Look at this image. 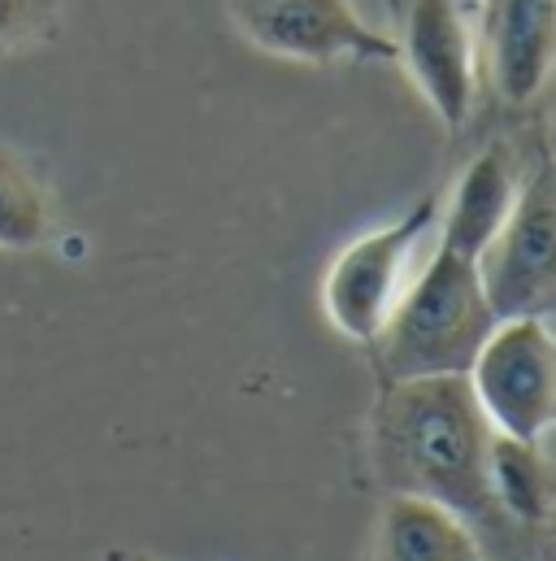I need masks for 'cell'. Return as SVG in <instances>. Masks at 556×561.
<instances>
[{"mask_svg":"<svg viewBox=\"0 0 556 561\" xmlns=\"http://www.w3.org/2000/svg\"><path fill=\"white\" fill-rule=\"evenodd\" d=\"M491 422L483 419L465 375L383 379L374 405V461L392 492L426 496L461 514L474 531L500 527L491 496Z\"/></svg>","mask_w":556,"mask_h":561,"instance_id":"1","label":"cell"},{"mask_svg":"<svg viewBox=\"0 0 556 561\" xmlns=\"http://www.w3.org/2000/svg\"><path fill=\"white\" fill-rule=\"evenodd\" d=\"M401 61L443 127H461L478 96V35L461 0H414Z\"/></svg>","mask_w":556,"mask_h":561,"instance_id":"7","label":"cell"},{"mask_svg":"<svg viewBox=\"0 0 556 561\" xmlns=\"http://www.w3.org/2000/svg\"><path fill=\"white\" fill-rule=\"evenodd\" d=\"M439 209L443 205L430 192L417 205H409L401 218H392L387 227H374L348 249H339V257L331 262L322 279V309L339 335L357 344L379 340L392 309L414 283L426 240L439 231Z\"/></svg>","mask_w":556,"mask_h":561,"instance_id":"3","label":"cell"},{"mask_svg":"<svg viewBox=\"0 0 556 561\" xmlns=\"http://www.w3.org/2000/svg\"><path fill=\"white\" fill-rule=\"evenodd\" d=\"M478 66L509 105L535 101L556 70V0H483Z\"/></svg>","mask_w":556,"mask_h":561,"instance_id":"8","label":"cell"},{"mask_svg":"<svg viewBox=\"0 0 556 561\" xmlns=\"http://www.w3.org/2000/svg\"><path fill=\"white\" fill-rule=\"evenodd\" d=\"M53 192L31 157L0 144V249L26 253L53 236Z\"/></svg>","mask_w":556,"mask_h":561,"instance_id":"12","label":"cell"},{"mask_svg":"<svg viewBox=\"0 0 556 561\" xmlns=\"http://www.w3.org/2000/svg\"><path fill=\"white\" fill-rule=\"evenodd\" d=\"M478 257H465L435 240L430 257L417 266L409 291L379 331V370L383 379L421 375H465L483 340L496 327Z\"/></svg>","mask_w":556,"mask_h":561,"instance_id":"2","label":"cell"},{"mask_svg":"<svg viewBox=\"0 0 556 561\" xmlns=\"http://www.w3.org/2000/svg\"><path fill=\"white\" fill-rule=\"evenodd\" d=\"M387 4H401V0H387Z\"/></svg>","mask_w":556,"mask_h":561,"instance_id":"15","label":"cell"},{"mask_svg":"<svg viewBox=\"0 0 556 561\" xmlns=\"http://www.w3.org/2000/svg\"><path fill=\"white\" fill-rule=\"evenodd\" d=\"M465 379L496 435L544 439L556 431V331L544 318H500Z\"/></svg>","mask_w":556,"mask_h":561,"instance_id":"4","label":"cell"},{"mask_svg":"<svg viewBox=\"0 0 556 561\" xmlns=\"http://www.w3.org/2000/svg\"><path fill=\"white\" fill-rule=\"evenodd\" d=\"M374 561H487L478 531L426 501V496H409V492H392L383 514H379V531H374Z\"/></svg>","mask_w":556,"mask_h":561,"instance_id":"10","label":"cell"},{"mask_svg":"<svg viewBox=\"0 0 556 561\" xmlns=\"http://www.w3.org/2000/svg\"><path fill=\"white\" fill-rule=\"evenodd\" d=\"M496 561H505V558H496Z\"/></svg>","mask_w":556,"mask_h":561,"instance_id":"16","label":"cell"},{"mask_svg":"<svg viewBox=\"0 0 556 561\" xmlns=\"http://www.w3.org/2000/svg\"><path fill=\"white\" fill-rule=\"evenodd\" d=\"M491 496L505 518L518 527H544L556 518V470L544 453V439H491Z\"/></svg>","mask_w":556,"mask_h":561,"instance_id":"11","label":"cell"},{"mask_svg":"<svg viewBox=\"0 0 556 561\" xmlns=\"http://www.w3.org/2000/svg\"><path fill=\"white\" fill-rule=\"evenodd\" d=\"M496 318L553 313L556 309V161H544L522 187L478 257Z\"/></svg>","mask_w":556,"mask_h":561,"instance_id":"5","label":"cell"},{"mask_svg":"<svg viewBox=\"0 0 556 561\" xmlns=\"http://www.w3.org/2000/svg\"><path fill=\"white\" fill-rule=\"evenodd\" d=\"M105 561H161V558H152V553H136V549H109Z\"/></svg>","mask_w":556,"mask_h":561,"instance_id":"14","label":"cell"},{"mask_svg":"<svg viewBox=\"0 0 556 561\" xmlns=\"http://www.w3.org/2000/svg\"><path fill=\"white\" fill-rule=\"evenodd\" d=\"M513 201H518V174H513L509 152L505 148H483L461 170L448 209H439L435 240L465 253V257H483V249L505 227Z\"/></svg>","mask_w":556,"mask_h":561,"instance_id":"9","label":"cell"},{"mask_svg":"<svg viewBox=\"0 0 556 561\" xmlns=\"http://www.w3.org/2000/svg\"><path fill=\"white\" fill-rule=\"evenodd\" d=\"M235 31L282 61H401V39L370 26L352 0H231Z\"/></svg>","mask_w":556,"mask_h":561,"instance_id":"6","label":"cell"},{"mask_svg":"<svg viewBox=\"0 0 556 561\" xmlns=\"http://www.w3.org/2000/svg\"><path fill=\"white\" fill-rule=\"evenodd\" d=\"M61 0H0V61L57 35Z\"/></svg>","mask_w":556,"mask_h":561,"instance_id":"13","label":"cell"}]
</instances>
